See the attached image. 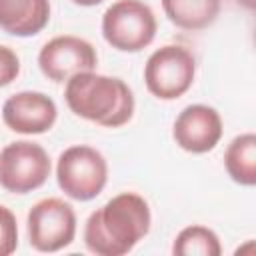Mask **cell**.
I'll return each mask as SVG.
<instances>
[{
    "label": "cell",
    "instance_id": "cell-3",
    "mask_svg": "<svg viewBox=\"0 0 256 256\" xmlns=\"http://www.w3.org/2000/svg\"><path fill=\"white\" fill-rule=\"evenodd\" d=\"M156 16L142 0H118L102 16L104 40L120 52H140L156 36Z\"/></svg>",
    "mask_w": 256,
    "mask_h": 256
},
{
    "label": "cell",
    "instance_id": "cell-12",
    "mask_svg": "<svg viewBox=\"0 0 256 256\" xmlns=\"http://www.w3.org/2000/svg\"><path fill=\"white\" fill-rule=\"evenodd\" d=\"M168 20L182 30H202L216 22L220 0H162Z\"/></svg>",
    "mask_w": 256,
    "mask_h": 256
},
{
    "label": "cell",
    "instance_id": "cell-16",
    "mask_svg": "<svg viewBox=\"0 0 256 256\" xmlns=\"http://www.w3.org/2000/svg\"><path fill=\"white\" fill-rule=\"evenodd\" d=\"M20 72V60L16 56V52L8 46L0 44V88L8 86L12 80H16Z\"/></svg>",
    "mask_w": 256,
    "mask_h": 256
},
{
    "label": "cell",
    "instance_id": "cell-7",
    "mask_svg": "<svg viewBox=\"0 0 256 256\" xmlns=\"http://www.w3.org/2000/svg\"><path fill=\"white\" fill-rule=\"evenodd\" d=\"M76 236V212L60 198L38 200L28 212L30 246L38 252H58Z\"/></svg>",
    "mask_w": 256,
    "mask_h": 256
},
{
    "label": "cell",
    "instance_id": "cell-4",
    "mask_svg": "<svg viewBox=\"0 0 256 256\" xmlns=\"http://www.w3.org/2000/svg\"><path fill=\"white\" fill-rule=\"evenodd\" d=\"M56 180L60 190L80 202L96 198L108 180L106 158L92 146L78 144L66 148L56 164Z\"/></svg>",
    "mask_w": 256,
    "mask_h": 256
},
{
    "label": "cell",
    "instance_id": "cell-13",
    "mask_svg": "<svg viewBox=\"0 0 256 256\" xmlns=\"http://www.w3.org/2000/svg\"><path fill=\"white\" fill-rule=\"evenodd\" d=\"M224 166L234 182L242 186L256 184V136L252 132L240 134L228 144L224 152Z\"/></svg>",
    "mask_w": 256,
    "mask_h": 256
},
{
    "label": "cell",
    "instance_id": "cell-1",
    "mask_svg": "<svg viewBox=\"0 0 256 256\" xmlns=\"http://www.w3.org/2000/svg\"><path fill=\"white\" fill-rule=\"evenodd\" d=\"M148 202L136 192H122L94 210L84 226V244L98 256H124L150 232Z\"/></svg>",
    "mask_w": 256,
    "mask_h": 256
},
{
    "label": "cell",
    "instance_id": "cell-5",
    "mask_svg": "<svg viewBox=\"0 0 256 256\" xmlns=\"http://www.w3.org/2000/svg\"><path fill=\"white\" fill-rule=\"evenodd\" d=\"M196 60L180 44H166L150 54L144 66V82L158 100H176L186 94L194 82Z\"/></svg>",
    "mask_w": 256,
    "mask_h": 256
},
{
    "label": "cell",
    "instance_id": "cell-17",
    "mask_svg": "<svg viewBox=\"0 0 256 256\" xmlns=\"http://www.w3.org/2000/svg\"><path fill=\"white\" fill-rule=\"evenodd\" d=\"M74 4H80V6H96V4H100V2H104V0H72Z\"/></svg>",
    "mask_w": 256,
    "mask_h": 256
},
{
    "label": "cell",
    "instance_id": "cell-9",
    "mask_svg": "<svg viewBox=\"0 0 256 256\" xmlns=\"http://www.w3.org/2000/svg\"><path fill=\"white\" fill-rule=\"evenodd\" d=\"M172 136L186 152H210L222 138V118L212 106L190 104L176 116Z\"/></svg>",
    "mask_w": 256,
    "mask_h": 256
},
{
    "label": "cell",
    "instance_id": "cell-14",
    "mask_svg": "<svg viewBox=\"0 0 256 256\" xmlns=\"http://www.w3.org/2000/svg\"><path fill=\"white\" fill-rule=\"evenodd\" d=\"M172 252L176 256H220L222 246L214 230L192 224L178 232L172 244Z\"/></svg>",
    "mask_w": 256,
    "mask_h": 256
},
{
    "label": "cell",
    "instance_id": "cell-10",
    "mask_svg": "<svg viewBox=\"0 0 256 256\" xmlns=\"http://www.w3.org/2000/svg\"><path fill=\"white\" fill-rule=\"evenodd\" d=\"M58 110L50 96L24 90L12 94L2 106L4 124L18 134H44L56 122Z\"/></svg>",
    "mask_w": 256,
    "mask_h": 256
},
{
    "label": "cell",
    "instance_id": "cell-6",
    "mask_svg": "<svg viewBox=\"0 0 256 256\" xmlns=\"http://www.w3.org/2000/svg\"><path fill=\"white\" fill-rule=\"evenodd\" d=\"M48 152L30 140L10 142L0 152V186L12 194H28L50 176Z\"/></svg>",
    "mask_w": 256,
    "mask_h": 256
},
{
    "label": "cell",
    "instance_id": "cell-18",
    "mask_svg": "<svg viewBox=\"0 0 256 256\" xmlns=\"http://www.w3.org/2000/svg\"><path fill=\"white\" fill-rule=\"evenodd\" d=\"M240 6H244L246 10H254V6H256V0H236Z\"/></svg>",
    "mask_w": 256,
    "mask_h": 256
},
{
    "label": "cell",
    "instance_id": "cell-11",
    "mask_svg": "<svg viewBox=\"0 0 256 256\" xmlns=\"http://www.w3.org/2000/svg\"><path fill=\"white\" fill-rule=\"evenodd\" d=\"M50 20L48 0H0V28L12 36H34Z\"/></svg>",
    "mask_w": 256,
    "mask_h": 256
},
{
    "label": "cell",
    "instance_id": "cell-2",
    "mask_svg": "<svg viewBox=\"0 0 256 256\" xmlns=\"http://www.w3.org/2000/svg\"><path fill=\"white\" fill-rule=\"evenodd\" d=\"M64 98L76 116L104 128H120L128 124L134 114V94L130 86L116 76L96 74L94 70L68 78Z\"/></svg>",
    "mask_w": 256,
    "mask_h": 256
},
{
    "label": "cell",
    "instance_id": "cell-8",
    "mask_svg": "<svg viewBox=\"0 0 256 256\" xmlns=\"http://www.w3.org/2000/svg\"><path fill=\"white\" fill-rule=\"evenodd\" d=\"M98 62L94 46L78 36H56L48 40L38 54L42 74L52 82H66L74 74L94 70Z\"/></svg>",
    "mask_w": 256,
    "mask_h": 256
},
{
    "label": "cell",
    "instance_id": "cell-15",
    "mask_svg": "<svg viewBox=\"0 0 256 256\" xmlns=\"http://www.w3.org/2000/svg\"><path fill=\"white\" fill-rule=\"evenodd\" d=\"M18 246V226L14 214L0 204V256H8Z\"/></svg>",
    "mask_w": 256,
    "mask_h": 256
}]
</instances>
